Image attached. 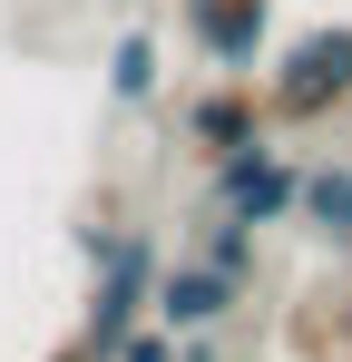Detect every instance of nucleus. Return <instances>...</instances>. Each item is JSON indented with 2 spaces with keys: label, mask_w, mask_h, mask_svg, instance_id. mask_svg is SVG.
<instances>
[{
  "label": "nucleus",
  "mask_w": 352,
  "mask_h": 362,
  "mask_svg": "<svg viewBox=\"0 0 352 362\" xmlns=\"http://www.w3.org/2000/svg\"><path fill=\"white\" fill-rule=\"evenodd\" d=\"M157 274H167V245L157 226H117L98 255H88V303H78V343L108 362L147 313H157Z\"/></svg>",
  "instance_id": "obj_1"
},
{
  "label": "nucleus",
  "mask_w": 352,
  "mask_h": 362,
  "mask_svg": "<svg viewBox=\"0 0 352 362\" xmlns=\"http://www.w3.org/2000/svg\"><path fill=\"white\" fill-rule=\"evenodd\" d=\"M254 88H264V118H274V127H323V118H343V108H352V20H313V30H293Z\"/></svg>",
  "instance_id": "obj_2"
},
{
  "label": "nucleus",
  "mask_w": 352,
  "mask_h": 362,
  "mask_svg": "<svg viewBox=\"0 0 352 362\" xmlns=\"http://www.w3.org/2000/svg\"><path fill=\"white\" fill-rule=\"evenodd\" d=\"M293 196H303V167H293L274 137L245 147V157H216V167H206V216H235V226H254V235L293 226Z\"/></svg>",
  "instance_id": "obj_3"
},
{
  "label": "nucleus",
  "mask_w": 352,
  "mask_h": 362,
  "mask_svg": "<svg viewBox=\"0 0 352 362\" xmlns=\"http://www.w3.org/2000/svg\"><path fill=\"white\" fill-rule=\"evenodd\" d=\"M176 137H186V157H245V147H264L274 118H264V88L254 78H196L186 88V108H176Z\"/></svg>",
  "instance_id": "obj_4"
},
{
  "label": "nucleus",
  "mask_w": 352,
  "mask_h": 362,
  "mask_svg": "<svg viewBox=\"0 0 352 362\" xmlns=\"http://www.w3.org/2000/svg\"><path fill=\"white\" fill-rule=\"evenodd\" d=\"M186 49L206 59V78H254L274 49V0H176Z\"/></svg>",
  "instance_id": "obj_5"
},
{
  "label": "nucleus",
  "mask_w": 352,
  "mask_h": 362,
  "mask_svg": "<svg viewBox=\"0 0 352 362\" xmlns=\"http://www.w3.org/2000/svg\"><path fill=\"white\" fill-rule=\"evenodd\" d=\"M235 303H245V284H225V274H216V264H196V255H176L167 274H157V313H147V323L186 343V333H216Z\"/></svg>",
  "instance_id": "obj_6"
},
{
  "label": "nucleus",
  "mask_w": 352,
  "mask_h": 362,
  "mask_svg": "<svg viewBox=\"0 0 352 362\" xmlns=\"http://www.w3.org/2000/svg\"><path fill=\"white\" fill-rule=\"evenodd\" d=\"M293 226H303L313 245H343V235H352V157H323V167H303Z\"/></svg>",
  "instance_id": "obj_7"
},
{
  "label": "nucleus",
  "mask_w": 352,
  "mask_h": 362,
  "mask_svg": "<svg viewBox=\"0 0 352 362\" xmlns=\"http://www.w3.org/2000/svg\"><path fill=\"white\" fill-rule=\"evenodd\" d=\"M157 78H167V69H157V40H147V30H117L108 40V98L117 108H147Z\"/></svg>",
  "instance_id": "obj_8"
},
{
  "label": "nucleus",
  "mask_w": 352,
  "mask_h": 362,
  "mask_svg": "<svg viewBox=\"0 0 352 362\" xmlns=\"http://www.w3.org/2000/svg\"><path fill=\"white\" fill-rule=\"evenodd\" d=\"M196 264H216L225 284H254L264 235H254V226H235V216H206V226H196Z\"/></svg>",
  "instance_id": "obj_9"
},
{
  "label": "nucleus",
  "mask_w": 352,
  "mask_h": 362,
  "mask_svg": "<svg viewBox=\"0 0 352 362\" xmlns=\"http://www.w3.org/2000/svg\"><path fill=\"white\" fill-rule=\"evenodd\" d=\"M108 362H176V333H157V323H137L127 343H117Z\"/></svg>",
  "instance_id": "obj_10"
},
{
  "label": "nucleus",
  "mask_w": 352,
  "mask_h": 362,
  "mask_svg": "<svg viewBox=\"0 0 352 362\" xmlns=\"http://www.w3.org/2000/svg\"><path fill=\"white\" fill-rule=\"evenodd\" d=\"M333 255H343V294H352V235H343V245H333Z\"/></svg>",
  "instance_id": "obj_11"
},
{
  "label": "nucleus",
  "mask_w": 352,
  "mask_h": 362,
  "mask_svg": "<svg viewBox=\"0 0 352 362\" xmlns=\"http://www.w3.org/2000/svg\"><path fill=\"white\" fill-rule=\"evenodd\" d=\"M343 118H352V108H343Z\"/></svg>",
  "instance_id": "obj_12"
}]
</instances>
